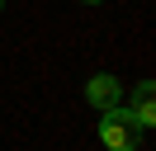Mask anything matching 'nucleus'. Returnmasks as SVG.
<instances>
[{
	"label": "nucleus",
	"instance_id": "7ed1b4c3",
	"mask_svg": "<svg viewBox=\"0 0 156 151\" xmlns=\"http://www.w3.org/2000/svg\"><path fill=\"white\" fill-rule=\"evenodd\" d=\"M123 113H128V123H133V128H156V85L151 80H137L133 85V99L123 104Z\"/></svg>",
	"mask_w": 156,
	"mask_h": 151
},
{
	"label": "nucleus",
	"instance_id": "f03ea898",
	"mask_svg": "<svg viewBox=\"0 0 156 151\" xmlns=\"http://www.w3.org/2000/svg\"><path fill=\"white\" fill-rule=\"evenodd\" d=\"M85 99H90V109H99V113L118 109V104H123V80L109 76V71H95L85 80Z\"/></svg>",
	"mask_w": 156,
	"mask_h": 151
},
{
	"label": "nucleus",
	"instance_id": "f257e3e1",
	"mask_svg": "<svg viewBox=\"0 0 156 151\" xmlns=\"http://www.w3.org/2000/svg\"><path fill=\"white\" fill-rule=\"evenodd\" d=\"M99 142H104L109 151H137V128L128 123L123 104L109 109V113H99Z\"/></svg>",
	"mask_w": 156,
	"mask_h": 151
},
{
	"label": "nucleus",
	"instance_id": "39448f33",
	"mask_svg": "<svg viewBox=\"0 0 156 151\" xmlns=\"http://www.w3.org/2000/svg\"><path fill=\"white\" fill-rule=\"evenodd\" d=\"M0 9H5V0H0Z\"/></svg>",
	"mask_w": 156,
	"mask_h": 151
},
{
	"label": "nucleus",
	"instance_id": "20e7f679",
	"mask_svg": "<svg viewBox=\"0 0 156 151\" xmlns=\"http://www.w3.org/2000/svg\"><path fill=\"white\" fill-rule=\"evenodd\" d=\"M80 5H104V0H80Z\"/></svg>",
	"mask_w": 156,
	"mask_h": 151
}]
</instances>
